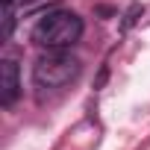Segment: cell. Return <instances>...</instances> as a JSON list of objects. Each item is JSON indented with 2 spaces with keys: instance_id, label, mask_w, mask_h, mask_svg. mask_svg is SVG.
Wrapping results in <instances>:
<instances>
[{
  "instance_id": "6da1fadb",
  "label": "cell",
  "mask_w": 150,
  "mask_h": 150,
  "mask_svg": "<svg viewBox=\"0 0 150 150\" xmlns=\"http://www.w3.org/2000/svg\"><path fill=\"white\" fill-rule=\"evenodd\" d=\"M83 35V18L68 9H53L33 27V41L44 50H65Z\"/></svg>"
},
{
  "instance_id": "7a4b0ae2",
  "label": "cell",
  "mask_w": 150,
  "mask_h": 150,
  "mask_svg": "<svg viewBox=\"0 0 150 150\" xmlns=\"http://www.w3.org/2000/svg\"><path fill=\"white\" fill-rule=\"evenodd\" d=\"M77 77H80V59H74L65 50H47L44 56H38L33 68V80L38 88H62L71 86Z\"/></svg>"
},
{
  "instance_id": "3957f363",
  "label": "cell",
  "mask_w": 150,
  "mask_h": 150,
  "mask_svg": "<svg viewBox=\"0 0 150 150\" xmlns=\"http://www.w3.org/2000/svg\"><path fill=\"white\" fill-rule=\"evenodd\" d=\"M21 94V80H18V62L3 59L0 62V106H12Z\"/></svg>"
},
{
  "instance_id": "277c9868",
  "label": "cell",
  "mask_w": 150,
  "mask_h": 150,
  "mask_svg": "<svg viewBox=\"0 0 150 150\" xmlns=\"http://www.w3.org/2000/svg\"><path fill=\"white\" fill-rule=\"evenodd\" d=\"M12 30H15V0H3V33H0V38L9 41Z\"/></svg>"
}]
</instances>
